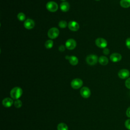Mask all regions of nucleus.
<instances>
[{
  "label": "nucleus",
  "instance_id": "obj_9",
  "mask_svg": "<svg viewBox=\"0 0 130 130\" xmlns=\"http://www.w3.org/2000/svg\"><path fill=\"white\" fill-rule=\"evenodd\" d=\"M118 76L122 79L127 78L129 76V72L127 69H121L119 71Z\"/></svg>",
  "mask_w": 130,
  "mask_h": 130
},
{
  "label": "nucleus",
  "instance_id": "obj_5",
  "mask_svg": "<svg viewBox=\"0 0 130 130\" xmlns=\"http://www.w3.org/2000/svg\"><path fill=\"white\" fill-rule=\"evenodd\" d=\"M71 85L73 88L78 89L82 86L83 81L81 79L79 78H76L72 81Z\"/></svg>",
  "mask_w": 130,
  "mask_h": 130
},
{
  "label": "nucleus",
  "instance_id": "obj_19",
  "mask_svg": "<svg viewBox=\"0 0 130 130\" xmlns=\"http://www.w3.org/2000/svg\"><path fill=\"white\" fill-rule=\"evenodd\" d=\"M53 42L51 40H47L45 43V46L47 49H50L53 47Z\"/></svg>",
  "mask_w": 130,
  "mask_h": 130
},
{
  "label": "nucleus",
  "instance_id": "obj_24",
  "mask_svg": "<svg viewBox=\"0 0 130 130\" xmlns=\"http://www.w3.org/2000/svg\"><path fill=\"white\" fill-rule=\"evenodd\" d=\"M125 85L128 89H130V78H128L126 80L125 82Z\"/></svg>",
  "mask_w": 130,
  "mask_h": 130
},
{
  "label": "nucleus",
  "instance_id": "obj_23",
  "mask_svg": "<svg viewBox=\"0 0 130 130\" xmlns=\"http://www.w3.org/2000/svg\"><path fill=\"white\" fill-rule=\"evenodd\" d=\"M125 126L127 129L130 130V119H127L125 122Z\"/></svg>",
  "mask_w": 130,
  "mask_h": 130
},
{
  "label": "nucleus",
  "instance_id": "obj_10",
  "mask_svg": "<svg viewBox=\"0 0 130 130\" xmlns=\"http://www.w3.org/2000/svg\"><path fill=\"white\" fill-rule=\"evenodd\" d=\"M68 27L71 30L76 31L79 29V25L76 21H71L68 23Z\"/></svg>",
  "mask_w": 130,
  "mask_h": 130
},
{
  "label": "nucleus",
  "instance_id": "obj_7",
  "mask_svg": "<svg viewBox=\"0 0 130 130\" xmlns=\"http://www.w3.org/2000/svg\"><path fill=\"white\" fill-rule=\"evenodd\" d=\"M65 45L68 49L73 50L76 46V42L73 39H69L66 41Z\"/></svg>",
  "mask_w": 130,
  "mask_h": 130
},
{
  "label": "nucleus",
  "instance_id": "obj_1",
  "mask_svg": "<svg viewBox=\"0 0 130 130\" xmlns=\"http://www.w3.org/2000/svg\"><path fill=\"white\" fill-rule=\"evenodd\" d=\"M22 94V90L19 87H14L10 91L11 98L14 100H18Z\"/></svg>",
  "mask_w": 130,
  "mask_h": 130
},
{
  "label": "nucleus",
  "instance_id": "obj_6",
  "mask_svg": "<svg viewBox=\"0 0 130 130\" xmlns=\"http://www.w3.org/2000/svg\"><path fill=\"white\" fill-rule=\"evenodd\" d=\"M96 45L101 48H105L107 46V41L102 38H99L95 40Z\"/></svg>",
  "mask_w": 130,
  "mask_h": 130
},
{
  "label": "nucleus",
  "instance_id": "obj_12",
  "mask_svg": "<svg viewBox=\"0 0 130 130\" xmlns=\"http://www.w3.org/2000/svg\"><path fill=\"white\" fill-rule=\"evenodd\" d=\"M121 58H122V56L121 54L118 53H112L110 56V60L114 62H116L120 61L121 59Z\"/></svg>",
  "mask_w": 130,
  "mask_h": 130
},
{
  "label": "nucleus",
  "instance_id": "obj_11",
  "mask_svg": "<svg viewBox=\"0 0 130 130\" xmlns=\"http://www.w3.org/2000/svg\"><path fill=\"white\" fill-rule=\"evenodd\" d=\"M24 26L28 29H32L35 26V22L31 19H27L24 22Z\"/></svg>",
  "mask_w": 130,
  "mask_h": 130
},
{
  "label": "nucleus",
  "instance_id": "obj_14",
  "mask_svg": "<svg viewBox=\"0 0 130 130\" xmlns=\"http://www.w3.org/2000/svg\"><path fill=\"white\" fill-rule=\"evenodd\" d=\"M3 105L4 107L9 108L13 104V101L12 99L9 98H6L3 100Z\"/></svg>",
  "mask_w": 130,
  "mask_h": 130
},
{
  "label": "nucleus",
  "instance_id": "obj_18",
  "mask_svg": "<svg viewBox=\"0 0 130 130\" xmlns=\"http://www.w3.org/2000/svg\"><path fill=\"white\" fill-rule=\"evenodd\" d=\"M57 130H68V127L64 123H60L57 125Z\"/></svg>",
  "mask_w": 130,
  "mask_h": 130
},
{
  "label": "nucleus",
  "instance_id": "obj_28",
  "mask_svg": "<svg viewBox=\"0 0 130 130\" xmlns=\"http://www.w3.org/2000/svg\"><path fill=\"white\" fill-rule=\"evenodd\" d=\"M58 49L60 51H61V52H63V51H64L65 50V47L63 46V45H60L59 48H58Z\"/></svg>",
  "mask_w": 130,
  "mask_h": 130
},
{
  "label": "nucleus",
  "instance_id": "obj_20",
  "mask_svg": "<svg viewBox=\"0 0 130 130\" xmlns=\"http://www.w3.org/2000/svg\"><path fill=\"white\" fill-rule=\"evenodd\" d=\"M17 18H18L19 20H20L21 21H24L25 20V14L23 13L20 12V13H19L18 14Z\"/></svg>",
  "mask_w": 130,
  "mask_h": 130
},
{
  "label": "nucleus",
  "instance_id": "obj_21",
  "mask_svg": "<svg viewBox=\"0 0 130 130\" xmlns=\"http://www.w3.org/2000/svg\"><path fill=\"white\" fill-rule=\"evenodd\" d=\"M58 26L62 28H66L67 26V23L66 21L64 20H61L60 21H59V23H58Z\"/></svg>",
  "mask_w": 130,
  "mask_h": 130
},
{
  "label": "nucleus",
  "instance_id": "obj_27",
  "mask_svg": "<svg viewBox=\"0 0 130 130\" xmlns=\"http://www.w3.org/2000/svg\"><path fill=\"white\" fill-rule=\"evenodd\" d=\"M126 114L128 117L130 118V106L127 109L126 111Z\"/></svg>",
  "mask_w": 130,
  "mask_h": 130
},
{
  "label": "nucleus",
  "instance_id": "obj_29",
  "mask_svg": "<svg viewBox=\"0 0 130 130\" xmlns=\"http://www.w3.org/2000/svg\"><path fill=\"white\" fill-rule=\"evenodd\" d=\"M61 1H66V0H61Z\"/></svg>",
  "mask_w": 130,
  "mask_h": 130
},
{
  "label": "nucleus",
  "instance_id": "obj_30",
  "mask_svg": "<svg viewBox=\"0 0 130 130\" xmlns=\"http://www.w3.org/2000/svg\"><path fill=\"white\" fill-rule=\"evenodd\" d=\"M95 1H100V0H95Z\"/></svg>",
  "mask_w": 130,
  "mask_h": 130
},
{
  "label": "nucleus",
  "instance_id": "obj_25",
  "mask_svg": "<svg viewBox=\"0 0 130 130\" xmlns=\"http://www.w3.org/2000/svg\"><path fill=\"white\" fill-rule=\"evenodd\" d=\"M125 44L126 47L130 49V38H128L125 41Z\"/></svg>",
  "mask_w": 130,
  "mask_h": 130
},
{
  "label": "nucleus",
  "instance_id": "obj_13",
  "mask_svg": "<svg viewBox=\"0 0 130 130\" xmlns=\"http://www.w3.org/2000/svg\"><path fill=\"white\" fill-rule=\"evenodd\" d=\"M66 58L69 60L70 63L73 66H75L78 63V59L75 56H66Z\"/></svg>",
  "mask_w": 130,
  "mask_h": 130
},
{
  "label": "nucleus",
  "instance_id": "obj_26",
  "mask_svg": "<svg viewBox=\"0 0 130 130\" xmlns=\"http://www.w3.org/2000/svg\"><path fill=\"white\" fill-rule=\"evenodd\" d=\"M109 52H110V50H109V49H108V48H105L104 49V50H103V53H104V54H105V55H108V54H109Z\"/></svg>",
  "mask_w": 130,
  "mask_h": 130
},
{
  "label": "nucleus",
  "instance_id": "obj_16",
  "mask_svg": "<svg viewBox=\"0 0 130 130\" xmlns=\"http://www.w3.org/2000/svg\"><path fill=\"white\" fill-rule=\"evenodd\" d=\"M98 61L101 64L103 65V66L107 64L108 63V61H109L108 58L105 56H100L99 58Z\"/></svg>",
  "mask_w": 130,
  "mask_h": 130
},
{
  "label": "nucleus",
  "instance_id": "obj_22",
  "mask_svg": "<svg viewBox=\"0 0 130 130\" xmlns=\"http://www.w3.org/2000/svg\"><path fill=\"white\" fill-rule=\"evenodd\" d=\"M14 106H15V107L16 108H19L21 107V106H22V102H21V101L20 100L18 99V100H15V101L14 102Z\"/></svg>",
  "mask_w": 130,
  "mask_h": 130
},
{
  "label": "nucleus",
  "instance_id": "obj_8",
  "mask_svg": "<svg viewBox=\"0 0 130 130\" xmlns=\"http://www.w3.org/2000/svg\"><path fill=\"white\" fill-rule=\"evenodd\" d=\"M80 94L84 98H88L90 95V90L87 87H82L80 91Z\"/></svg>",
  "mask_w": 130,
  "mask_h": 130
},
{
  "label": "nucleus",
  "instance_id": "obj_4",
  "mask_svg": "<svg viewBox=\"0 0 130 130\" xmlns=\"http://www.w3.org/2000/svg\"><path fill=\"white\" fill-rule=\"evenodd\" d=\"M46 8L48 11L51 12H54L58 9V5L54 2H49L46 4Z\"/></svg>",
  "mask_w": 130,
  "mask_h": 130
},
{
  "label": "nucleus",
  "instance_id": "obj_17",
  "mask_svg": "<svg viewBox=\"0 0 130 130\" xmlns=\"http://www.w3.org/2000/svg\"><path fill=\"white\" fill-rule=\"evenodd\" d=\"M120 5L122 8H128L130 7V0H121Z\"/></svg>",
  "mask_w": 130,
  "mask_h": 130
},
{
  "label": "nucleus",
  "instance_id": "obj_15",
  "mask_svg": "<svg viewBox=\"0 0 130 130\" xmlns=\"http://www.w3.org/2000/svg\"><path fill=\"white\" fill-rule=\"evenodd\" d=\"M60 8L63 12H67L70 9V5L68 2H62L60 5Z\"/></svg>",
  "mask_w": 130,
  "mask_h": 130
},
{
  "label": "nucleus",
  "instance_id": "obj_2",
  "mask_svg": "<svg viewBox=\"0 0 130 130\" xmlns=\"http://www.w3.org/2000/svg\"><path fill=\"white\" fill-rule=\"evenodd\" d=\"M59 31L58 28L56 27H52L48 31V36L49 38L51 39H54L56 38L58 35H59Z\"/></svg>",
  "mask_w": 130,
  "mask_h": 130
},
{
  "label": "nucleus",
  "instance_id": "obj_3",
  "mask_svg": "<svg viewBox=\"0 0 130 130\" xmlns=\"http://www.w3.org/2000/svg\"><path fill=\"white\" fill-rule=\"evenodd\" d=\"M99 60L98 56L94 54L88 55L86 58V61L88 64L94 65L96 64Z\"/></svg>",
  "mask_w": 130,
  "mask_h": 130
}]
</instances>
